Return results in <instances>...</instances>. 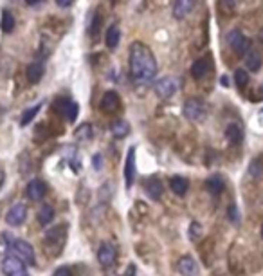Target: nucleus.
Returning <instances> with one entry per match:
<instances>
[{"label": "nucleus", "instance_id": "1", "mask_svg": "<svg viewBox=\"0 0 263 276\" xmlns=\"http://www.w3.org/2000/svg\"><path fill=\"white\" fill-rule=\"evenodd\" d=\"M130 71L139 83H150L157 74V60L154 52L141 42H135L130 47Z\"/></svg>", "mask_w": 263, "mask_h": 276}, {"label": "nucleus", "instance_id": "2", "mask_svg": "<svg viewBox=\"0 0 263 276\" xmlns=\"http://www.w3.org/2000/svg\"><path fill=\"white\" fill-rule=\"evenodd\" d=\"M7 247L11 251V255H15L16 258H20L24 263L27 265H34L36 263V258H34V249L32 245L26 240H9L7 242Z\"/></svg>", "mask_w": 263, "mask_h": 276}, {"label": "nucleus", "instance_id": "3", "mask_svg": "<svg viewBox=\"0 0 263 276\" xmlns=\"http://www.w3.org/2000/svg\"><path fill=\"white\" fill-rule=\"evenodd\" d=\"M182 112L189 121H202L205 117V103L200 97H187L184 101Z\"/></svg>", "mask_w": 263, "mask_h": 276}, {"label": "nucleus", "instance_id": "4", "mask_svg": "<svg viewBox=\"0 0 263 276\" xmlns=\"http://www.w3.org/2000/svg\"><path fill=\"white\" fill-rule=\"evenodd\" d=\"M2 273L6 276H29L26 263L15 255H9L2 260Z\"/></svg>", "mask_w": 263, "mask_h": 276}, {"label": "nucleus", "instance_id": "5", "mask_svg": "<svg viewBox=\"0 0 263 276\" xmlns=\"http://www.w3.org/2000/svg\"><path fill=\"white\" fill-rule=\"evenodd\" d=\"M227 44H229V47H231L232 51L236 52L238 56H244L245 52H247V49H249V40L245 38L244 34L240 31H231L229 32V36H227Z\"/></svg>", "mask_w": 263, "mask_h": 276}, {"label": "nucleus", "instance_id": "6", "mask_svg": "<svg viewBox=\"0 0 263 276\" xmlns=\"http://www.w3.org/2000/svg\"><path fill=\"white\" fill-rule=\"evenodd\" d=\"M155 92H157V96L159 97H171L177 92V83H175V80L171 76H164V78H159L157 80V83H155Z\"/></svg>", "mask_w": 263, "mask_h": 276}, {"label": "nucleus", "instance_id": "7", "mask_svg": "<svg viewBox=\"0 0 263 276\" xmlns=\"http://www.w3.org/2000/svg\"><path fill=\"white\" fill-rule=\"evenodd\" d=\"M99 107H101L103 112L114 114V112H117L119 107H121V97H119V94L114 92V90H107V92L103 94L101 105H99Z\"/></svg>", "mask_w": 263, "mask_h": 276}, {"label": "nucleus", "instance_id": "8", "mask_svg": "<svg viewBox=\"0 0 263 276\" xmlns=\"http://www.w3.org/2000/svg\"><path fill=\"white\" fill-rule=\"evenodd\" d=\"M26 218H27V208L24 204H15L13 208L6 213V222L9 226H13V227L22 226L26 222Z\"/></svg>", "mask_w": 263, "mask_h": 276}, {"label": "nucleus", "instance_id": "9", "mask_svg": "<svg viewBox=\"0 0 263 276\" xmlns=\"http://www.w3.org/2000/svg\"><path fill=\"white\" fill-rule=\"evenodd\" d=\"M116 258H117V251H116L114 245L107 244V242H103V244L99 245V251H97V260H99L101 265L110 267V265H114Z\"/></svg>", "mask_w": 263, "mask_h": 276}, {"label": "nucleus", "instance_id": "10", "mask_svg": "<svg viewBox=\"0 0 263 276\" xmlns=\"http://www.w3.org/2000/svg\"><path fill=\"white\" fill-rule=\"evenodd\" d=\"M47 193V186H45L44 180L40 179H32L26 188V195L31 200H42Z\"/></svg>", "mask_w": 263, "mask_h": 276}, {"label": "nucleus", "instance_id": "11", "mask_svg": "<svg viewBox=\"0 0 263 276\" xmlns=\"http://www.w3.org/2000/svg\"><path fill=\"white\" fill-rule=\"evenodd\" d=\"M195 4H197V0H175L173 2V16L177 20L186 18L187 15L193 11Z\"/></svg>", "mask_w": 263, "mask_h": 276}, {"label": "nucleus", "instance_id": "12", "mask_svg": "<svg viewBox=\"0 0 263 276\" xmlns=\"http://www.w3.org/2000/svg\"><path fill=\"white\" fill-rule=\"evenodd\" d=\"M135 177V146L128 148V155H126V164H124V180H126V188L132 186Z\"/></svg>", "mask_w": 263, "mask_h": 276}, {"label": "nucleus", "instance_id": "13", "mask_svg": "<svg viewBox=\"0 0 263 276\" xmlns=\"http://www.w3.org/2000/svg\"><path fill=\"white\" fill-rule=\"evenodd\" d=\"M144 192H146V195L152 200H159L162 197L164 188H162V182L157 177H152V179H148L144 182Z\"/></svg>", "mask_w": 263, "mask_h": 276}, {"label": "nucleus", "instance_id": "14", "mask_svg": "<svg viewBox=\"0 0 263 276\" xmlns=\"http://www.w3.org/2000/svg\"><path fill=\"white\" fill-rule=\"evenodd\" d=\"M179 271L184 276H197L199 275V263L197 260H193L191 257H182L179 260Z\"/></svg>", "mask_w": 263, "mask_h": 276}, {"label": "nucleus", "instance_id": "15", "mask_svg": "<svg viewBox=\"0 0 263 276\" xmlns=\"http://www.w3.org/2000/svg\"><path fill=\"white\" fill-rule=\"evenodd\" d=\"M245 58H247V67H249L252 72H256L262 69V64H263V58L260 51L254 49V47H249L247 52H245Z\"/></svg>", "mask_w": 263, "mask_h": 276}, {"label": "nucleus", "instance_id": "16", "mask_svg": "<svg viewBox=\"0 0 263 276\" xmlns=\"http://www.w3.org/2000/svg\"><path fill=\"white\" fill-rule=\"evenodd\" d=\"M45 72V67L42 62H32V64L27 65V80L31 81V83H38L40 80H42V76H44Z\"/></svg>", "mask_w": 263, "mask_h": 276}, {"label": "nucleus", "instance_id": "17", "mask_svg": "<svg viewBox=\"0 0 263 276\" xmlns=\"http://www.w3.org/2000/svg\"><path fill=\"white\" fill-rule=\"evenodd\" d=\"M205 188H207V192L211 193V195H220L225 188L224 177H220V175H211L209 179L205 180Z\"/></svg>", "mask_w": 263, "mask_h": 276}, {"label": "nucleus", "instance_id": "18", "mask_svg": "<svg viewBox=\"0 0 263 276\" xmlns=\"http://www.w3.org/2000/svg\"><path fill=\"white\" fill-rule=\"evenodd\" d=\"M170 188H171V192L175 193V195H179V197H182V195H186L187 188H189V182H187L186 177H171L170 179Z\"/></svg>", "mask_w": 263, "mask_h": 276}, {"label": "nucleus", "instance_id": "19", "mask_svg": "<svg viewBox=\"0 0 263 276\" xmlns=\"http://www.w3.org/2000/svg\"><path fill=\"white\" fill-rule=\"evenodd\" d=\"M119 40H121V31H119V27L117 26H110L107 29V34H105V44L108 49H116L117 44H119Z\"/></svg>", "mask_w": 263, "mask_h": 276}, {"label": "nucleus", "instance_id": "20", "mask_svg": "<svg viewBox=\"0 0 263 276\" xmlns=\"http://www.w3.org/2000/svg\"><path fill=\"white\" fill-rule=\"evenodd\" d=\"M225 135H227L229 143H232V145H238V143H242V139H244V130H242V127H240V125H236V123H231V125L225 129Z\"/></svg>", "mask_w": 263, "mask_h": 276}, {"label": "nucleus", "instance_id": "21", "mask_svg": "<svg viewBox=\"0 0 263 276\" xmlns=\"http://www.w3.org/2000/svg\"><path fill=\"white\" fill-rule=\"evenodd\" d=\"M207 69H209V62L205 58L202 60H197L195 64L191 65V76L195 80H202V78L207 74Z\"/></svg>", "mask_w": 263, "mask_h": 276}, {"label": "nucleus", "instance_id": "22", "mask_svg": "<svg viewBox=\"0 0 263 276\" xmlns=\"http://www.w3.org/2000/svg\"><path fill=\"white\" fill-rule=\"evenodd\" d=\"M77 141H90L92 137H94V129H92V125L89 123H83V125H79L74 132Z\"/></svg>", "mask_w": 263, "mask_h": 276}, {"label": "nucleus", "instance_id": "23", "mask_svg": "<svg viewBox=\"0 0 263 276\" xmlns=\"http://www.w3.org/2000/svg\"><path fill=\"white\" fill-rule=\"evenodd\" d=\"M52 218H54V210H52V206L44 204L38 211V222L42 226H47L52 222Z\"/></svg>", "mask_w": 263, "mask_h": 276}, {"label": "nucleus", "instance_id": "24", "mask_svg": "<svg viewBox=\"0 0 263 276\" xmlns=\"http://www.w3.org/2000/svg\"><path fill=\"white\" fill-rule=\"evenodd\" d=\"M112 134H114V137H117V139L126 137V135L130 134V125L126 121H123V119H119V121H116L112 125Z\"/></svg>", "mask_w": 263, "mask_h": 276}, {"label": "nucleus", "instance_id": "25", "mask_svg": "<svg viewBox=\"0 0 263 276\" xmlns=\"http://www.w3.org/2000/svg\"><path fill=\"white\" fill-rule=\"evenodd\" d=\"M0 29L4 32H13L15 29V16L7 9L2 11V20H0Z\"/></svg>", "mask_w": 263, "mask_h": 276}, {"label": "nucleus", "instance_id": "26", "mask_svg": "<svg viewBox=\"0 0 263 276\" xmlns=\"http://www.w3.org/2000/svg\"><path fill=\"white\" fill-rule=\"evenodd\" d=\"M40 109H42V103H38V105H34V107H31V109H27L24 114H22V119H20V125L22 127H27L29 123L36 117V114L40 112Z\"/></svg>", "mask_w": 263, "mask_h": 276}, {"label": "nucleus", "instance_id": "27", "mask_svg": "<svg viewBox=\"0 0 263 276\" xmlns=\"http://www.w3.org/2000/svg\"><path fill=\"white\" fill-rule=\"evenodd\" d=\"M234 83H236L238 89H245L247 83H249V74L244 69H236L234 72Z\"/></svg>", "mask_w": 263, "mask_h": 276}, {"label": "nucleus", "instance_id": "28", "mask_svg": "<svg viewBox=\"0 0 263 276\" xmlns=\"http://www.w3.org/2000/svg\"><path fill=\"white\" fill-rule=\"evenodd\" d=\"M63 112L69 121H74L77 117V112H79V105H77V103H67V107L63 109Z\"/></svg>", "mask_w": 263, "mask_h": 276}, {"label": "nucleus", "instance_id": "29", "mask_svg": "<svg viewBox=\"0 0 263 276\" xmlns=\"http://www.w3.org/2000/svg\"><path fill=\"white\" fill-rule=\"evenodd\" d=\"M200 237H202V227L197 220H193L191 226H189V238H191L193 242H199Z\"/></svg>", "mask_w": 263, "mask_h": 276}, {"label": "nucleus", "instance_id": "30", "mask_svg": "<svg viewBox=\"0 0 263 276\" xmlns=\"http://www.w3.org/2000/svg\"><path fill=\"white\" fill-rule=\"evenodd\" d=\"M249 174L252 175L254 179H260V177L263 175V164L260 162V159H256V161H252V162H250Z\"/></svg>", "mask_w": 263, "mask_h": 276}, {"label": "nucleus", "instance_id": "31", "mask_svg": "<svg viewBox=\"0 0 263 276\" xmlns=\"http://www.w3.org/2000/svg\"><path fill=\"white\" fill-rule=\"evenodd\" d=\"M99 27H101V18H99V13L94 15V24L90 27V36H96L99 32Z\"/></svg>", "mask_w": 263, "mask_h": 276}, {"label": "nucleus", "instance_id": "32", "mask_svg": "<svg viewBox=\"0 0 263 276\" xmlns=\"http://www.w3.org/2000/svg\"><path fill=\"white\" fill-rule=\"evenodd\" d=\"M229 218H231V222H234V224H236L238 218H240V215H238V208L234 204L229 206Z\"/></svg>", "mask_w": 263, "mask_h": 276}, {"label": "nucleus", "instance_id": "33", "mask_svg": "<svg viewBox=\"0 0 263 276\" xmlns=\"http://www.w3.org/2000/svg\"><path fill=\"white\" fill-rule=\"evenodd\" d=\"M52 276H71V269H69V267H60V269H56L54 271V275Z\"/></svg>", "mask_w": 263, "mask_h": 276}, {"label": "nucleus", "instance_id": "34", "mask_svg": "<svg viewBox=\"0 0 263 276\" xmlns=\"http://www.w3.org/2000/svg\"><path fill=\"white\" fill-rule=\"evenodd\" d=\"M56 4H58L60 7H69L72 4V0H56Z\"/></svg>", "mask_w": 263, "mask_h": 276}, {"label": "nucleus", "instance_id": "35", "mask_svg": "<svg viewBox=\"0 0 263 276\" xmlns=\"http://www.w3.org/2000/svg\"><path fill=\"white\" fill-rule=\"evenodd\" d=\"M94 168H96V170H101V157H99V155H94Z\"/></svg>", "mask_w": 263, "mask_h": 276}, {"label": "nucleus", "instance_id": "36", "mask_svg": "<svg viewBox=\"0 0 263 276\" xmlns=\"http://www.w3.org/2000/svg\"><path fill=\"white\" fill-rule=\"evenodd\" d=\"M224 4L227 7H234V4H236V0H224Z\"/></svg>", "mask_w": 263, "mask_h": 276}, {"label": "nucleus", "instance_id": "37", "mask_svg": "<svg viewBox=\"0 0 263 276\" xmlns=\"http://www.w3.org/2000/svg\"><path fill=\"white\" fill-rule=\"evenodd\" d=\"M4 179H6V174H4V170L0 168V188H2V184H4Z\"/></svg>", "mask_w": 263, "mask_h": 276}, {"label": "nucleus", "instance_id": "38", "mask_svg": "<svg viewBox=\"0 0 263 276\" xmlns=\"http://www.w3.org/2000/svg\"><path fill=\"white\" fill-rule=\"evenodd\" d=\"M26 2L29 4V6H36V4H40L42 0H26Z\"/></svg>", "mask_w": 263, "mask_h": 276}, {"label": "nucleus", "instance_id": "39", "mask_svg": "<svg viewBox=\"0 0 263 276\" xmlns=\"http://www.w3.org/2000/svg\"><path fill=\"white\" fill-rule=\"evenodd\" d=\"M126 276H134V267H130V269H128V275H126Z\"/></svg>", "mask_w": 263, "mask_h": 276}, {"label": "nucleus", "instance_id": "40", "mask_svg": "<svg viewBox=\"0 0 263 276\" xmlns=\"http://www.w3.org/2000/svg\"><path fill=\"white\" fill-rule=\"evenodd\" d=\"M260 42H262V44H263V29H262V31H260Z\"/></svg>", "mask_w": 263, "mask_h": 276}, {"label": "nucleus", "instance_id": "41", "mask_svg": "<svg viewBox=\"0 0 263 276\" xmlns=\"http://www.w3.org/2000/svg\"><path fill=\"white\" fill-rule=\"evenodd\" d=\"M260 119H262V121H263V109L260 110Z\"/></svg>", "mask_w": 263, "mask_h": 276}, {"label": "nucleus", "instance_id": "42", "mask_svg": "<svg viewBox=\"0 0 263 276\" xmlns=\"http://www.w3.org/2000/svg\"><path fill=\"white\" fill-rule=\"evenodd\" d=\"M262 237H263V227H262Z\"/></svg>", "mask_w": 263, "mask_h": 276}]
</instances>
